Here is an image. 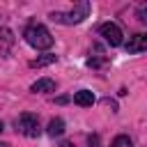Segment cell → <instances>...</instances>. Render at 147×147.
Segmentation results:
<instances>
[{
  "instance_id": "1",
  "label": "cell",
  "mask_w": 147,
  "mask_h": 147,
  "mask_svg": "<svg viewBox=\"0 0 147 147\" xmlns=\"http://www.w3.org/2000/svg\"><path fill=\"white\" fill-rule=\"evenodd\" d=\"M23 39H25L32 48H37V51H48V48L53 46V34H51V30H48L46 25H41V23H30V25H25Z\"/></svg>"
},
{
  "instance_id": "2",
  "label": "cell",
  "mask_w": 147,
  "mask_h": 147,
  "mask_svg": "<svg viewBox=\"0 0 147 147\" xmlns=\"http://www.w3.org/2000/svg\"><path fill=\"white\" fill-rule=\"evenodd\" d=\"M90 9H92V5L87 0H83V2H76L74 9H69V11H51V18L62 25H78L90 16Z\"/></svg>"
},
{
  "instance_id": "3",
  "label": "cell",
  "mask_w": 147,
  "mask_h": 147,
  "mask_svg": "<svg viewBox=\"0 0 147 147\" xmlns=\"http://www.w3.org/2000/svg\"><path fill=\"white\" fill-rule=\"evenodd\" d=\"M99 37H101L108 46H113V48L124 44V32H122V28H119L117 23H113V21H106V23L99 25Z\"/></svg>"
},
{
  "instance_id": "4",
  "label": "cell",
  "mask_w": 147,
  "mask_h": 147,
  "mask_svg": "<svg viewBox=\"0 0 147 147\" xmlns=\"http://www.w3.org/2000/svg\"><path fill=\"white\" fill-rule=\"evenodd\" d=\"M16 129H18L23 136H28V138H37V136L41 133L39 117H37L34 113H21V115L16 117Z\"/></svg>"
},
{
  "instance_id": "5",
  "label": "cell",
  "mask_w": 147,
  "mask_h": 147,
  "mask_svg": "<svg viewBox=\"0 0 147 147\" xmlns=\"http://www.w3.org/2000/svg\"><path fill=\"white\" fill-rule=\"evenodd\" d=\"M124 51L126 53H145L147 51V34L145 32H136V34H131L129 37V41L124 44Z\"/></svg>"
},
{
  "instance_id": "6",
  "label": "cell",
  "mask_w": 147,
  "mask_h": 147,
  "mask_svg": "<svg viewBox=\"0 0 147 147\" xmlns=\"http://www.w3.org/2000/svg\"><path fill=\"white\" fill-rule=\"evenodd\" d=\"M94 101H96V96H94V92H90V90H78V92H74V103L80 106V108H92Z\"/></svg>"
},
{
  "instance_id": "7",
  "label": "cell",
  "mask_w": 147,
  "mask_h": 147,
  "mask_svg": "<svg viewBox=\"0 0 147 147\" xmlns=\"http://www.w3.org/2000/svg\"><path fill=\"white\" fill-rule=\"evenodd\" d=\"M55 80L53 78H39V80H34L32 85H30V92H55Z\"/></svg>"
},
{
  "instance_id": "8",
  "label": "cell",
  "mask_w": 147,
  "mask_h": 147,
  "mask_svg": "<svg viewBox=\"0 0 147 147\" xmlns=\"http://www.w3.org/2000/svg\"><path fill=\"white\" fill-rule=\"evenodd\" d=\"M64 129H67L64 119H62V117H53V119L48 122V126H46V133H48L51 138H60V136L64 133Z\"/></svg>"
},
{
  "instance_id": "9",
  "label": "cell",
  "mask_w": 147,
  "mask_h": 147,
  "mask_svg": "<svg viewBox=\"0 0 147 147\" xmlns=\"http://www.w3.org/2000/svg\"><path fill=\"white\" fill-rule=\"evenodd\" d=\"M55 60H57V55L46 53V55H41V57H37V60H32V62H30V67H46V64H53Z\"/></svg>"
},
{
  "instance_id": "10",
  "label": "cell",
  "mask_w": 147,
  "mask_h": 147,
  "mask_svg": "<svg viewBox=\"0 0 147 147\" xmlns=\"http://www.w3.org/2000/svg\"><path fill=\"white\" fill-rule=\"evenodd\" d=\"M110 147H133V140H131L126 133H119V136H115V138H113Z\"/></svg>"
},
{
  "instance_id": "11",
  "label": "cell",
  "mask_w": 147,
  "mask_h": 147,
  "mask_svg": "<svg viewBox=\"0 0 147 147\" xmlns=\"http://www.w3.org/2000/svg\"><path fill=\"white\" fill-rule=\"evenodd\" d=\"M103 64H106V57H103V55L90 57V60H87V67H94V69H96V67H103Z\"/></svg>"
},
{
  "instance_id": "12",
  "label": "cell",
  "mask_w": 147,
  "mask_h": 147,
  "mask_svg": "<svg viewBox=\"0 0 147 147\" xmlns=\"http://www.w3.org/2000/svg\"><path fill=\"white\" fill-rule=\"evenodd\" d=\"M136 16H138V21H140L142 25H147V7H138Z\"/></svg>"
},
{
  "instance_id": "13",
  "label": "cell",
  "mask_w": 147,
  "mask_h": 147,
  "mask_svg": "<svg viewBox=\"0 0 147 147\" xmlns=\"http://www.w3.org/2000/svg\"><path fill=\"white\" fill-rule=\"evenodd\" d=\"M2 129H5V126H2V122H0V133H2Z\"/></svg>"
},
{
  "instance_id": "14",
  "label": "cell",
  "mask_w": 147,
  "mask_h": 147,
  "mask_svg": "<svg viewBox=\"0 0 147 147\" xmlns=\"http://www.w3.org/2000/svg\"><path fill=\"white\" fill-rule=\"evenodd\" d=\"M0 147H5V145H2V142H0Z\"/></svg>"
}]
</instances>
